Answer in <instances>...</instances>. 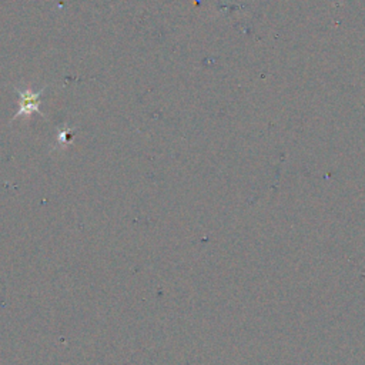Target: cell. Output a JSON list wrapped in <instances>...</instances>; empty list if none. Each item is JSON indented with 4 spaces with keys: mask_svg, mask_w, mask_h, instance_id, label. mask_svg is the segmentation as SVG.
Instances as JSON below:
<instances>
[{
    "mask_svg": "<svg viewBox=\"0 0 365 365\" xmlns=\"http://www.w3.org/2000/svg\"><path fill=\"white\" fill-rule=\"evenodd\" d=\"M46 90V87L35 91L32 89H16L17 94H19V112L17 114L13 117V118H17V117H28L30 116L32 113H40L39 110V106H40V97L43 94V91Z\"/></svg>",
    "mask_w": 365,
    "mask_h": 365,
    "instance_id": "6da1fadb",
    "label": "cell"
}]
</instances>
